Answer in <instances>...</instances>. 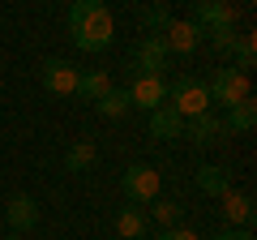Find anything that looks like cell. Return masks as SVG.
I'll list each match as a JSON object with an SVG mask.
<instances>
[{"mask_svg": "<svg viewBox=\"0 0 257 240\" xmlns=\"http://www.w3.org/2000/svg\"><path fill=\"white\" fill-rule=\"evenodd\" d=\"M69 35H73L77 52H107L111 39H116L111 9L103 0H77L69 9Z\"/></svg>", "mask_w": 257, "mask_h": 240, "instance_id": "obj_1", "label": "cell"}, {"mask_svg": "<svg viewBox=\"0 0 257 240\" xmlns=\"http://www.w3.org/2000/svg\"><path fill=\"white\" fill-rule=\"evenodd\" d=\"M167 107L180 120H193V116H202V111H210V90H206V82L184 73V77H176L167 86Z\"/></svg>", "mask_w": 257, "mask_h": 240, "instance_id": "obj_2", "label": "cell"}, {"mask_svg": "<svg viewBox=\"0 0 257 240\" xmlns=\"http://www.w3.org/2000/svg\"><path fill=\"white\" fill-rule=\"evenodd\" d=\"M206 90H210V103H223V107L248 103V73H240V69H219L214 82H206Z\"/></svg>", "mask_w": 257, "mask_h": 240, "instance_id": "obj_3", "label": "cell"}, {"mask_svg": "<svg viewBox=\"0 0 257 240\" xmlns=\"http://www.w3.org/2000/svg\"><path fill=\"white\" fill-rule=\"evenodd\" d=\"M120 189H124L128 202H138V206H150L159 197V172L150 163H133L124 176H120Z\"/></svg>", "mask_w": 257, "mask_h": 240, "instance_id": "obj_4", "label": "cell"}, {"mask_svg": "<svg viewBox=\"0 0 257 240\" xmlns=\"http://www.w3.org/2000/svg\"><path fill=\"white\" fill-rule=\"evenodd\" d=\"M128 94V107H142V111H155L167 103V82L163 77H150V73H133V82L124 86Z\"/></svg>", "mask_w": 257, "mask_h": 240, "instance_id": "obj_5", "label": "cell"}, {"mask_svg": "<svg viewBox=\"0 0 257 240\" xmlns=\"http://www.w3.org/2000/svg\"><path fill=\"white\" fill-rule=\"evenodd\" d=\"M77 77H82V69L73 65V60H60V56H52L43 65V90L56 94V99H69V94L77 90Z\"/></svg>", "mask_w": 257, "mask_h": 240, "instance_id": "obj_6", "label": "cell"}, {"mask_svg": "<svg viewBox=\"0 0 257 240\" xmlns=\"http://www.w3.org/2000/svg\"><path fill=\"white\" fill-rule=\"evenodd\" d=\"M163 65H167V43H163V35H142L138 47H133V73L163 77V73H159Z\"/></svg>", "mask_w": 257, "mask_h": 240, "instance_id": "obj_7", "label": "cell"}, {"mask_svg": "<svg viewBox=\"0 0 257 240\" xmlns=\"http://www.w3.org/2000/svg\"><path fill=\"white\" fill-rule=\"evenodd\" d=\"M206 39V30L197 26V22H172V26L163 30V43H167V56H193L197 52V43Z\"/></svg>", "mask_w": 257, "mask_h": 240, "instance_id": "obj_8", "label": "cell"}, {"mask_svg": "<svg viewBox=\"0 0 257 240\" xmlns=\"http://www.w3.org/2000/svg\"><path fill=\"white\" fill-rule=\"evenodd\" d=\"M189 22H197V26L210 35V30H219V26H236V9L223 5V0H193V18Z\"/></svg>", "mask_w": 257, "mask_h": 240, "instance_id": "obj_9", "label": "cell"}, {"mask_svg": "<svg viewBox=\"0 0 257 240\" xmlns=\"http://www.w3.org/2000/svg\"><path fill=\"white\" fill-rule=\"evenodd\" d=\"M184 138L193 142V146H214V142L223 138V116H214V111H202V116L184 120Z\"/></svg>", "mask_w": 257, "mask_h": 240, "instance_id": "obj_10", "label": "cell"}, {"mask_svg": "<svg viewBox=\"0 0 257 240\" xmlns=\"http://www.w3.org/2000/svg\"><path fill=\"white\" fill-rule=\"evenodd\" d=\"M219 210H223V219H227V227L231 231H248V223H253V197L248 193H223L219 197Z\"/></svg>", "mask_w": 257, "mask_h": 240, "instance_id": "obj_11", "label": "cell"}, {"mask_svg": "<svg viewBox=\"0 0 257 240\" xmlns=\"http://www.w3.org/2000/svg\"><path fill=\"white\" fill-rule=\"evenodd\" d=\"M5 223H9L13 231H30L39 223V202L30 193H18L9 197V206H5Z\"/></svg>", "mask_w": 257, "mask_h": 240, "instance_id": "obj_12", "label": "cell"}, {"mask_svg": "<svg viewBox=\"0 0 257 240\" xmlns=\"http://www.w3.org/2000/svg\"><path fill=\"white\" fill-rule=\"evenodd\" d=\"M107 90H111V82H107V73H103V69H82V77H77V90H73V99H82V103H94V99H103Z\"/></svg>", "mask_w": 257, "mask_h": 240, "instance_id": "obj_13", "label": "cell"}, {"mask_svg": "<svg viewBox=\"0 0 257 240\" xmlns=\"http://www.w3.org/2000/svg\"><path fill=\"white\" fill-rule=\"evenodd\" d=\"M150 133H155V138H163V142H172V138H184V120L176 116L172 107H155L150 111Z\"/></svg>", "mask_w": 257, "mask_h": 240, "instance_id": "obj_14", "label": "cell"}, {"mask_svg": "<svg viewBox=\"0 0 257 240\" xmlns=\"http://www.w3.org/2000/svg\"><path fill=\"white\" fill-rule=\"evenodd\" d=\"M197 189H202L206 197H223V193H231V176L223 172V167L206 163V167H197Z\"/></svg>", "mask_w": 257, "mask_h": 240, "instance_id": "obj_15", "label": "cell"}, {"mask_svg": "<svg viewBox=\"0 0 257 240\" xmlns=\"http://www.w3.org/2000/svg\"><path fill=\"white\" fill-rule=\"evenodd\" d=\"M94 159H99L94 138H82V142H73V146L64 150V172H86V167H94Z\"/></svg>", "mask_w": 257, "mask_h": 240, "instance_id": "obj_16", "label": "cell"}, {"mask_svg": "<svg viewBox=\"0 0 257 240\" xmlns=\"http://www.w3.org/2000/svg\"><path fill=\"white\" fill-rule=\"evenodd\" d=\"M253 125H257L253 99H248V103H236V107H227V116H223V133H253Z\"/></svg>", "mask_w": 257, "mask_h": 240, "instance_id": "obj_17", "label": "cell"}, {"mask_svg": "<svg viewBox=\"0 0 257 240\" xmlns=\"http://www.w3.org/2000/svg\"><path fill=\"white\" fill-rule=\"evenodd\" d=\"M150 219L159 223V231H167V227H180V219H184V206H180V202H172V197H155V202H150Z\"/></svg>", "mask_w": 257, "mask_h": 240, "instance_id": "obj_18", "label": "cell"}, {"mask_svg": "<svg viewBox=\"0 0 257 240\" xmlns=\"http://www.w3.org/2000/svg\"><path fill=\"white\" fill-rule=\"evenodd\" d=\"M116 231H120V240H142L146 236V214L133 210V206H124V210L116 214Z\"/></svg>", "mask_w": 257, "mask_h": 240, "instance_id": "obj_19", "label": "cell"}, {"mask_svg": "<svg viewBox=\"0 0 257 240\" xmlns=\"http://www.w3.org/2000/svg\"><path fill=\"white\" fill-rule=\"evenodd\" d=\"M94 111H99L103 120H120V116H124V111H128V94L111 86V90L103 94V99H94Z\"/></svg>", "mask_w": 257, "mask_h": 240, "instance_id": "obj_20", "label": "cell"}, {"mask_svg": "<svg viewBox=\"0 0 257 240\" xmlns=\"http://www.w3.org/2000/svg\"><path fill=\"white\" fill-rule=\"evenodd\" d=\"M172 9H167V5H146V9H142V26L150 30V35H163L167 26H172Z\"/></svg>", "mask_w": 257, "mask_h": 240, "instance_id": "obj_21", "label": "cell"}, {"mask_svg": "<svg viewBox=\"0 0 257 240\" xmlns=\"http://www.w3.org/2000/svg\"><path fill=\"white\" fill-rule=\"evenodd\" d=\"M231 56H236V69H240V73L253 69V65H257V39H253V35H240L236 47H231Z\"/></svg>", "mask_w": 257, "mask_h": 240, "instance_id": "obj_22", "label": "cell"}, {"mask_svg": "<svg viewBox=\"0 0 257 240\" xmlns=\"http://www.w3.org/2000/svg\"><path fill=\"white\" fill-rule=\"evenodd\" d=\"M236 26H219V30H210V43H214V52H223V56H231V47H236Z\"/></svg>", "mask_w": 257, "mask_h": 240, "instance_id": "obj_23", "label": "cell"}, {"mask_svg": "<svg viewBox=\"0 0 257 240\" xmlns=\"http://www.w3.org/2000/svg\"><path fill=\"white\" fill-rule=\"evenodd\" d=\"M159 240H197V231H189V227H167V231H159Z\"/></svg>", "mask_w": 257, "mask_h": 240, "instance_id": "obj_24", "label": "cell"}, {"mask_svg": "<svg viewBox=\"0 0 257 240\" xmlns=\"http://www.w3.org/2000/svg\"><path fill=\"white\" fill-rule=\"evenodd\" d=\"M210 240H253V236H248V231H231V227H227V231H219V236H210Z\"/></svg>", "mask_w": 257, "mask_h": 240, "instance_id": "obj_25", "label": "cell"}]
</instances>
